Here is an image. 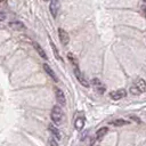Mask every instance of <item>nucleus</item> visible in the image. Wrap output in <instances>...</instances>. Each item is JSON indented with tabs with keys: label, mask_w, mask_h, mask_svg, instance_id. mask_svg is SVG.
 Here are the masks:
<instances>
[{
	"label": "nucleus",
	"mask_w": 146,
	"mask_h": 146,
	"mask_svg": "<svg viewBox=\"0 0 146 146\" xmlns=\"http://www.w3.org/2000/svg\"><path fill=\"white\" fill-rule=\"evenodd\" d=\"M49 143H50V146H57V143L55 141V138H50Z\"/></svg>",
	"instance_id": "nucleus-19"
},
{
	"label": "nucleus",
	"mask_w": 146,
	"mask_h": 146,
	"mask_svg": "<svg viewBox=\"0 0 146 146\" xmlns=\"http://www.w3.org/2000/svg\"><path fill=\"white\" fill-rule=\"evenodd\" d=\"M55 95H56V99L58 102L59 105H65V96H64V92L59 89V88H55Z\"/></svg>",
	"instance_id": "nucleus-7"
},
{
	"label": "nucleus",
	"mask_w": 146,
	"mask_h": 146,
	"mask_svg": "<svg viewBox=\"0 0 146 146\" xmlns=\"http://www.w3.org/2000/svg\"><path fill=\"white\" fill-rule=\"evenodd\" d=\"M6 18V16H5V14H2V13H0V22L1 21H3Z\"/></svg>",
	"instance_id": "nucleus-20"
},
{
	"label": "nucleus",
	"mask_w": 146,
	"mask_h": 146,
	"mask_svg": "<svg viewBox=\"0 0 146 146\" xmlns=\"http://www.w3.org/2000/svg\"><path fill=\"white\" fill-rule=\"evenodd\" d=\"M50 44H51V48H52V51L55 52V56L58 58V59H60V57H59V54H58V50H57V48L55 47V44L52 43V42H50Z\"/></svg>",
	"instance_id": "nucleus-18"
},
{
	"label": "nucleus",
	"mask_w": 146,
	"mask_h": 146,
	"mask_svg": "<svg viewBox=\"0 0 146 146\" xmlns=\"http://www.w3.org/2000/svg\"><path fill=\"white\" fill-rule=\"evenodd\" d=\"M136 87L141 91V92H144L145 91V89H146V84H145V81L143 80V79H139L137 82H136Z\"/></svg>",
	"instance_id": "nucleus-14"
},
{
	"label": "nucleus",
	"mask_w": 146,
	"mask_h": 146,
	"mask_svg": "<svg viewBox=\"0 0 146 146\" xmlns=\"http://www.w3.org/2000/svg\"><path fill=\"white\" fill-rule=\"evenodd\" d=\"M127 95V91L124 89H117V90H114L110 94V97L113 99V100H120L122 98H124Z\"/></svg>",
	"instance_id": "nucleus-2"
},
{
	"label": "nucleus",
	"mask_w": 146,
	"mask_h": 146,
	"mask_svg": "<svg viewBox=\"0 0 146 146\" xmlns=\"http://www.w3.org/2000/svg\"><path fill=\"white\" fill-rule=\"evenodd\" d=\"M49 131L51 132V135H52L56 139H60V132H59V130H58L54 124H50V125H49Z\"/></svg>",
	"instance_id": "nucleus-9"
},
{
	"label": "nucleus",
	"mask_w": 146,
	"mask_h": 146,
	"mask_svg": "<svg viewBox=\"0 0 146 146\" xmlns=\"http://www.w3.org/2000/svg\"><path fill=\"white\" fill-rule=\"evenodd\" d=\"M44 1H46V0H44Z\"/></svg>",
	"instance_id": "nucleus-23"
},
{
	"label": "nucleus",
	"mask_w": 146,
	"mask_h": 146,
	"mask_svg": "<svg viewBox=\"0 0 146 146\" xmlns=\"http://www.w3.org/2000/svg\"><path fill=\"white\" fill-rule=\"evenodd\" d=\"M58 36H59V40H60L62 44H64V46L68 44V42H70V36H68V33H67L64 29H59V30H58Z\"/></svg>",
	"instance_id": "nucleus-4"
},
{
	"label": "nucleus",
	"mask_w": 146,
	"mask_h": 146,
	"mask_svg": "<svg viewBox=\"0 0 146 146\" xmlns=\"http://www.w3.org/2000/svg\"><path fill=\"white\" fill-rule=\"evenodd\" d=\"M3 1H5V0H0V2H3Z\"/></svg>",
	"instance_id": "nucleus-21"
},
{
	"label": "nucleus",
	"mask_w": 146,
	"mask_h": 146,
	"mask_svg": "<svg viewBox=\"0 0 146 146\" xmlns=\"http://www.w3.org/2000/svg\"><path fill=\"white\" fill-rule=\"evenodd\" d=\"M74 74H75V76H76V79L79 80V82L82 84V86H84V87H88L89 86V83H88V81L86 80V78L83 76V74L80 72V70H79V67L76 66L75 68H74Z\"/></svg>",
	"instance_id": "nucleus-5"
},
{
	"label": "nucleus",
	"mask_w": 146,
	"mask_h": 146,
	"mask_svg": "<svg viewBox=\"0 0 146 146\" xmlns=\"http://www.w3.org/2000/svg\"><path fill=\"white\" fill-rule=\"evenodd\" d=\"M50 116H51V120H52L54 123H56V124L60 123L62 117H63V111H62L60 106H57V105L54 106L52 110H51V114H50Z\"/></svg>",
	"instance_id": "nucleus-1"
},
{
	"label": "nucleus",
	"mask_w": 146,
	"mask_h": 146,
	"mask_svg": "<svg viewBox=\"0 0 146 146\" xmlns=\"http://www.w3.org/2000/svg\"><path fill=\"white\" fill-rule=\"evenodd\" d=\"M91 83H92L95 90H96L98 94H104V92H105V86L102 83L100 80H98V79H94Z\"/></svg>",
	"instance_id": "nucleus-6"
},
{
	"label": "nucleus",
	"mask_w": 146,
	"mask_h": 146,
	"mask_svg": "<svg viewBox=\"0 0 146 146\" xmlns=\"http://www.w3.org/2000/svg\"><path fill=\"white\" fill-rule=\"evenodd\" d=\"M83 125H84V119L83 117H78L75 120V128L78 130H80V129L83 128Z\"/></svg>",
	"instance_id": "nucleus-15"
},
{
	"label": "nucleus",
	"mask_w": 146,
	"mask_h": 146,
	"mask_svg": "<svg viewBox=\"0 0 146 146\" xmlns=\"http://www.w3.org/2000/svg\"><path fill=\"white\" fill-rule=\"evenodd\" d=\"M144 1H145V0H144Z\"/></svg>",
	"instance_id": "nucleus-22"
},
{
	"label": "nucleus",
	"mask_w": 146,
	"mask_h": 146,
	"mask_svg": "<svg viewBox=\"0 0 146 146\" xmlns=\"http://www.w3.org/2000/svg\"><path fill=\"white\" fill-rule=\"evenodd\" d=\"M9 26L13 27V29H15V30H22V29H24V24L22 22H19V21L10 22L9 23Z\"/></svg>",
	"instance_id": "nucleus-11"
},
{
	"label": "nucleus",
	"mask_w": 146,
	"mask_h": 146,
	"mask_svg": "<svg viewBox=\"0 0 146 146\" xmlns=\"http://www.w3.org/2000/svg\"><path fill=\"white\" fill-rule=\"evenodd\" d=\"M67 57H68V59L74 64V67H76V66H78V60H76V58L73 56V54H71V52L67 54Z\"/></svg>",
	"instance_id": "nucleus-16"
},
{
	"label": "nucleus",
	"mask_w": 146,
	"mask_h": 146,
	"mask_svg": "<svg viewBox=\"0 0 146 146\" xmlns=\"http://www.w3.org/2000/svg\"><path fill=\"white\" fill-rule=\"evenodd\" d=\"M34 48H35L36 52H38L42 58H44V59H47V58H48V57H47V55H46V51L41 48V46H40L39 43H34Z\"/></svg>",
	"instance_id": "nucleus-12"
},
{
	"label": "nucleus",
	"mask_w": 146,
	"mask_h": 146,
	"mask_svg": "<svg viewBox=\"0 0 146 146\" xmlns=\"http://www.w3.org/2000/svg\"><path fill=\"white\" fill-rule=\"evenodd\" d=\"M130 92H131L132 95H139V94H141V91H140L137 87H131V88H130Z\"/></svg>",
	"instance_id": "nucleus-17"
},
{
	"label": "nucleus",
	"mask_w": 146,
	"mask_h": 146,
	"mask_svg": "<svg viewBox=\"0 0 146 146\" xmlns=\"http://www.w3.org/2000/svg\"><path fill=\"white\" fill-rule=\"evenodd\" d=\"M59 0H50V3H49V9H50V13L52 15V17L55 18L58 14V10H59Z\"/></svg>",
	"instance_id": "nucleus-3"
},
{
	"label": "nucleus",
	"mask_w": 146,
	"mask_h": 146,
	"mask_svg": "<svg viewBox=\"0 0 146 146\" xmlns=\"http://www.w3.org/2000/svg\"><path fill=\"white\" fill-rule=\"evenodd\" d=\"M43 70L46 71V73L54 80V81H58V79H57V76H56V74L54 73V71L51 70V67L48 65V64H43Z\"/></svg>",
	"instance_id": "nucleus-8"
},
{
	"label": "nucleus",
	"mask_w": 146,
	"mask_h": 146,
	"mask_svg": "<svg viewBox=\"0 0 146 146\" xmlns=\"http://www.w3.org/2000/svg\"><path fill=\"white\" fill-rule=\"evenodd\" d=\"M128 123H129V121H127V120H124V119H116L115 121L111 122V124H112V125H115V127L125 125V124H128Z\"/></svg>",
	"instance_id": "nucleus-13"
},
{
	"label": "nucleus",
	"mask_w": 146,
	"mask_h": 146,
	"mask_svg": "<svg viewBox=\"0 0 146 146\" xmlns=\"http://www.w3.org/2000/svg\"><path fill=\"white\" fill-rule=\"evenodd\" d=\"M107 131H108V129L106 127H102L100 129H98L96 132V139H102L107 133Z\"/></svg>",
	"instance_id": "nucleus-10"
}]
</instances>
